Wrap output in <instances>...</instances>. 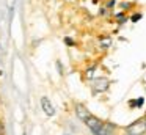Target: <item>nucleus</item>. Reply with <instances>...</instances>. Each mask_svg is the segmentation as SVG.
<instances>
[{
	"mask_svg": "<svg viewBox=\"0 0 146 135\" xmlns=\"http://www.w3.org/2000/svg\"><path fill=\"white\" fill-rule=\"evenodd\" d=\"M127 135H145L146 134V118H140L126 129Z\"/></svg>",
	"mask_w": 146,
	"mask_h": 135,
	"instance_id": "f257e3e1",
	"label": "nucleus"
},
{
	"mask_svg": "<svg viewBox=\"0 0 146 135\" xmlns=\"http://www.w3.org/2000/svg\"><path fill=\"white\" fill-rule=\"evenodd\" d=\"M41 107H42V112H44L47 116H54L55 115V108H54V105L50 104V100H49L47 97H41Z\"/></svg>",
	"mask_w": 146,
	"mask_h": 135,
	"instance_id": "f03ea898",
	"label": "nucleus"
},
{
	"mask_svg": "<svg viewBox=\"0 0 146 135\" xmlns=\"http://www.w3.org/2000/svg\"><path fill=\"white\" fill-rule=\"evenodd\" d=\"M74 108H76V113H77V116H79V118L82 119V121H83V119H85L86 116L90 115V112H88V110H86L85 107L82 105V104H76V107H74Z\"/></svg>",
	"mask_w": 146,
	"mask_h": 135,
	"instance_id": "7ed1b4c3",
	"label": "nucleus"
},
{
	"mask_svg": "<svg viewBox=\"0 0 146 135\" xmlns=\"http://www.w3.org/2000/svg\"><path fill=\"white\" fill-rule=\"evenodd\" d=\"M143 102H145V100H143L141 97H140V99H137V100H130L129 105L132 107V108H133V107H141V105H143Z\"/></svg>",
	"mask_w": 146,
	"mask_h": 135,
	"instance_id": "20e7f679",
	"label": "nucleus"
},
{
	"mask_svg": "<svg viewBox=\"0 0 146 135\" xmlns=\"http://www.w3.org/2000/svg\"><path fill=\"white\" fill-rule=\"evenodd\" d=\"M99 43H101V46L108 47V46H110V38H104V39H101Z\"/></svg>",
	"mask_w": 146,
	"mask_h": 135,
	"instance_id": "39448f33",
	"label": "nucleus"
},
{
	"mask_svg": "<svg viewBox=\"0 0 146 135\" xmlns=\"http://www.w3.org/2000/svg\"><path fill=\"white\" fill-rule=\"evenodd\" d=\"M140 17H141V16H140V14H133V16H132V21L135 22V21H138Z\"/></svg>",
	"mask_w": 146,
	"mask_h": 135,
	"instance_id": "423d86ee",
	"label": "nucleus"
},
{
	"mask_svg": "<svg viewBox=\"0 0 146 135\" xmlns=\"http://www.w3.org/2000/svg\"><path fill=\"white\" fill-rule=\"evenodd\" d=\"M118 21L123 22V21H124V14H118Z\"/></svg>",
	"mask_w": 146,
	"mask_h": 135,
	"instance_id": "0eeeda50",
	"label": "nucleus"
}]
</instances>
